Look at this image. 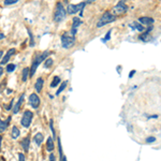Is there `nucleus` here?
Returning <instances> with one entry per match:
<instances>
[{
    "label": "nucleus",
    "mask_w": 161,
    "mask_h": 161,
    "mask_svg": "<svg viewBox=\"0 0 161 161\" xmlns=\"http://www.w3.org/2000/svg\"><path fill=\"white\" fill-rule=\"evenodd\" d=\"M48 56H50V52H48V51H45V52H43L42 54H39V55H37L34 57V60L33 62H32V66H31L30 68V73H29V76H30V78H32L34 75L39 65H40L43 60H45L46 57H48Z\"/></svg>",
    "instance_id": "f257e3e1"
},
{
    "label": "nucleus",
    "mask_w": 161,
    "mask_h": 161,
    "mask_svg": "<svg viewBox=\"0 0 161 161\" xmlns=\"http://www.w3.org/2000/svg\"><path fill=\"white\" fill-rule=\"evenodd\" d=\"M60 40H61V45L63 48L66 50H69V48H71L75 43V36L74 34H72L70 31L69 32H63L61 34V38H60Z\"/></svg>",
    "instance_id": "f03ea898"
},
{
    "label": "nucleus",
    "mask_w": 161,
    "mask_h": 161,
    "mask_svg": "<svg viewBox=\"0 0 161 161\" xmlns=\"http://www.w3.org/2000/svg\"><path fill=\"white\" fill-rule=\"evenodd\" d=\"M67 16V11L65 10L62 3L58 2L56 4L55 11H54V22L55 23H61Z\"/></svg>",
    "instance_id": "7ed1b4c3"
},
{
    "label": "nucleus",
    "mask_w": 161,
    "mask_h": 161,
    "mask_svg": "<svg viewBox=\"0 0 161 161\" xmlns=\"http://www.w3.org/2000/svg\"><path fill=\"white\" fill-rule=\"evenodd\" d=\"M115 19H116V15H114V14H112V13H110V12H105L101 17H100L99 21H98L97 27L98 28L103 27V26L108 25L110 23H113Z\"/></svg>",
    "instance_id": "20e7f679"
},
{
    "label": "nucleus",
    "mask_w": 161,
    "mask_h": 161,
    "mask_svg": "<svg viewBox=\"0 0 161 161\" xmlns=\"http://www.w3.org/2000/svg\"><path fill=\"white\" fill-rule=\"evenodd\" d=\"M85 6H86V2H80L78 4H69L67 6V13L73 15V14H76V13L80 12V15L82 16L83 15V10Z\"/></svg>",
    "instance_id": "39448f33"
},
{
    "label": "nucleus",
    "mask_w": 161,
    "mask_h": 161,
    "mask_svg": "<svg viewBox=\"0 0 161 161\" xmlns=\"http://www.w3.org/2000/svg\"><path fill=\"white\" fill-rule=\"evenodd\" d=\"M125 1L126 0H120L119 2L116 4V6L112 9V12H113V14L114 15H120V14H124V13H126L128 11V6H126V3H125Z\"/></svg>",
    "instance_id": "423d86ee"
},
{
    "label": "nucleus",
    "mask_w": 161,
    "mask_h": 161,
    "mask_svg": "<svg viewBox=\"0 0 161 161\" xmlns=\"http://www.w3.org/2000/svg\"><path fill=\"white\" fill-rule=\"evenodd\" d=\"M32 117H33V114H32V112L31 111H26L24 113L22 117V120H21V124L24 128H28L30 126L31 121H32Z\"/></svg>",
    "instance_id": "0eeeda50"
},
{
    "label": "nucleus",
    "mask_w": 161,
    "mask_h": 161,
    "mask_svg": "<svg viewBox=\"0 0 161 161\" xmlns=\"http://www.w3.org/2000/svg\"><path fill=\"white\" fill-rule=\"evenodd\" d=\"M29 103L31 104V106L33 108H38L39 106H40V98H39V96H38L37 93H31L30 96H29Z\"/></svg>",
    "instance_id": "6e6552de"
},
{
    "label": "nucleus",
    "mask_w": 161,
    "mask_h": 161,
    "mask_svg": "<svg viewBox=\"0 0 161 161\" xmlns=\"http://www.w3.org/2000/svg\"><path fill=\"white\" fill-rule=\"evenodd\" d=\"M72 27H71V30H70V32H71L72 34H76V32H78V27L80 26V24H82V21H80V17H74L73 19V21H72Z\"/></svg>",
    "instance_id": "1a4fd4ad"
},
{
    "label": "nucleus",
    "mask_w": 161,
    "mask_h": 161,
    "mask_svg": "<svg viewBox=\"0 0 161 161\" xmlns=\"http://www.w3.org/2000/svg\"><path fill=\"white\" fill-rule=\"evenodd\" d=\"M15 53H16V50H15V48H10V50L8 51V52H6V55H4V57L2 58V60H1V65H2V66L6 65V62H8L10 60V58H11V57H12V56L14 55Z\"/></svg>",
    "instance_id": "9d476101"
},
{
    "label": "nucleus",
    "mask_w": 161,
    "mask_h": 161,
    "mask_svg": "<svg viewBox=\"0 0 161 161\" xmlns=\"http://www.w3.org/2000/svg\"><path fill=\"white\" fill-rule=\"evenodd\" d=\"M24 99H25V95L22 93L21 97H19V99L17 100V102L15 103V105L13 106V113H14V114H16V113L21 110V106H22L23 102H24Z\"/></svg>",
    "instance_id": "9b49d317"
},
{
    "label": "nucleus",
    "mask_w": 161,
    "mask_h": 161,
    "mask_svg": "<svg viewBox=\"0 0 161 161\" xmlns=\"http://www.w3.org/2000/svg\"><path fill=\"white\" fill-rule=\"evenodd\" d=\"M10 121H11V116H9V117L6 118V120L0 119V133H2V132H4L6 130V128L9 127Z\"/></svg>",
    "instance_id": "f8f14e48"
},
{
    "label": "nucleus",
    "mask_w": 161,
    "mask_h": 161,
    "mask_svg": "<svg viewBox=\"0 0 161 161\" xmlns=\"http://www.w3.org/2000/svg\"><path fill=\"white\" fill-rule=\"evenodd\" d=\"M139 22L141 23L142 25L152 26V24L155 23V21H154V19H152V17H140Z\"/></svg>",
    "instance_id": "ddd939ff"
},
{
    "label": "nucleus",
    "mask_w": 161,
    "mask_h": 161,
    "mask_svg": "<svg viewBox=\"0 0 161 161\" xmlns=\"http://www.w3.org/2000/svg\"><path fill=\"white\" fill-rule=\"evenodd\" d=\"M43 85H44V80L42 78H38L36 80V84H34V88L37 90V93H41V90L43 89Z\"/></svg>",
    "instance_id": "4468645a"
},
{
    "label": "nucleus",
    "mask_w": 161,
    "mask_h": 161,
    "mask_svg": "<svg viewBox=\"0 0 161 161\" xmlns=\"http://www.w3.org/2000/svg\"><path fill=\"white\" fill-rule=\"evenodd\" d=\"M129 27L131 29H134V30H137V31H144V27L141 23H137V22H132L129 24Z\"/></svg>",
    "instance_id": "2eb2a0df"
},
{
    "label": "nucleus",
    "mask_w": 161,
    "mask_h": 161,
    "mask_svg": "<svg viewBox=\"0 0 161 161\" xmlns=\"http://www.w3.org/2000/svg\"><path fill=\"white\" fill-rule=\"evenodd\" d=\"M34 142H36V144H37L38 146H40L42 143H43V140H44V135L42 133H40V132H38L37 134H34Z\"/></svg>",
    "instance_id": "dca6fc26"
},
{
    "label": "nucleus",
    "mask_w": 161,
    "mask_h": 161,
    "mask_svg": "<svg viewBox=\"0 0 161 161\" xmlns=\"http://www.w3.org/2000/svg\"><path fill=\"white\" fill-rule=\"evenodd\" d=\"M55 148V144H54V139L53 137H48L47 139V143H46V149L47 152H52Z\"/></svg>",
    "instance_id": "f3484780"
},
{
    "label": "nucleus",
    "mask_w": 161,
    "mask_h": 161,
    "mask_svg": "<svg viewBox=\"0 0 161 161\" xmlns=\"http://www.w3.org/2000/svg\"><path fill=\"white\" fill-rule=\"evenodd\" d=\"M29 145H30V137H29V135H28V136H26L25 139L22 141L23 149H24L25 152H27L28 149H29Z\"/></svg>",
    "instance_id": "a211bd4d"
},
{
    "label": "nucleus",
    "mask_w": 161,
    "mask_h": 161,
    "mask_svg": "<svg viewBox=\"0 0 161 161\" xmlns=\"http://www.w3.org/2000/svg\"><path fill=\"white\" fill-rule=\"evenodd\" d=\"M139 38H140V40H142L143 42H149V41L152 39V36L149 34V32H143V33L140 34Z\"/></svg>",
    "instance_id": "6ab92c4d"
},
{
    "label": "nucleus",
    "mask_w": 161,
    "mask_h": 161,
    "mask_svg": "<svg viewBox=\"0 0 161 161\" xmlns=\"http://www.w3.org/2000/svg\"><path fill=\"white\" fill-rule=\"evenodd\" d=\"M19 134H21V132H19V129L16 126H13L12 128V131H11V136H12V139H17L19 136Z\"/></svg>",
    "instance_id": "aec40b11"
},
{
    "label": "nucleus",
    "mask_w": 161,
    "mask_h": 161,
    "mask_svg": "<svg viewBox=\"0 0 161 161\" xmlns=\"http://www.w3.org/2000/svg\"><path fill=\"white\" fill-rule=\"evenodd\" d=\"M29 73H30V70L28 68L23 69V72H22V80L23 82H26L27 78H29Z\"/></svg>",
    "instance_id": "412c9836"
},
{
    "label": "nucleus",
    "mask_w": 161,
    "mask_h": 161,
    "mask_svg": "<svg viewBox=\"0 0 161 161\" xmlns=\"http://www.w3.org/2000/svg\"><path fill=\"white\" fill-rule=\"evenodd\" d=\"M60 82H61V80H60V78H59V76H54L53 80H52V83H51V87H52V88H54V87H56L57 85H59V84H60Z\"/></svg>",
    "instance_id": "4be33fe9"
},
{
    "label": "nucleus",
    "mask_w": 161,
    "mask_h": 161,
    "mask_svg": "<svg viewBox=\"0 0 161 161\" xmlns=\"http://www.w3.org/2000/svg\"><path fill=\"white\" fill-rule=\"evenodd\" d=\"M54 61H53V59L52 58H48V59H45V62H44V67L46 69H50L52 66H53Z\"/></svg>",
    "instance_id": "5701e85b"
},
{
    "label": "nucleus",
    "mask_w": 161,
    "mask_h": 161,
    "mask_svg": "<svg viewBox=\"0 0 161 161\" xmlns=\"http://www.w3.org/2000/svg\"><path fill=\"white\" fill-rule=\"evenodd\" d=\"M28 31V34H29V39H30V45L31 47H33L34 46V38H33V34H32V32H31L30 29H27Z\"/></svg>",
    "instance_id": "b1692460"
},
{
    "label": "nucleus",
    "mask_w": 161,
    "mask_h": 161,
    "mask_svg": "<svg viewBox=\"0 0 161 161\" xmlns=\"http://www.w3.org/2000/svg\"><path fill=\"white\" fill-rule=\"evenodd\" d=\"M67 83H68V82H63V83H61L60 87H59L58 90H57V93H56V95H57V96H58V95H60V93L63 91V89H65L66 87H67Z\"/></svg>",
    "instance_id": "393cba45"
},
{
    "label": "nucleus",
    "mask_w": 161,
    "mask_h": 161,
    "mask_svg": "<svg viewBox=\"0 0 161 161\" xmlns=\"http://www.w3.org/2000/svg\"><path fill=\"white\" fill-rule=\"evenodd\" d=\"M111 32H112V30H108V32H106V34H105V37L104 38H102V42L103 43H105V42H108L110 39H111Z\"/></svg>",
    "instance_id": "a878e982"
},
{
    "label": "nucleus",
    "mask_w": 161,
    "mask_h": 161,
    "mask_svg": "<svg viewBox=\"0 0 161 161\" xmlns=\"http://www.w3.org/2000/svg\"><path fill=\"white\" fill-rule=\"evenodd\" d=\"M15 68H16V66L14 65V63H9V65L6 66V71L9 72H13L14 70H15Z\"/></svg>",
    "instance_id": "bb28decb"
},
{
    "label": "nucleus",
    "mask_w": 161,
    "mask_h": 161,
    "mask_svg": "<svg viewBox=\"0 0 161 161\" xmlns=\"http://www.w3.org/2000/svg\"><path fill=\"white\" fill-rule=\"evenodd\" d=\"M19 0H4V6H12L14 3H17Z\"/></svg>",
    "instance_id": "cd10ccee"
},
{
    "label": "nucleus",
    "mask_w": 161,
    "mask_h": 161,
    "mask_svg": "<svg viewBox=\"0 0 161 161\" xmlns=\"http://www.w3.org/2000/svg\"><path fill=\"white\" fill-rule=\"evenodd\" d=\"M50 128H51V130H52L53 137H55V136H56V132H55V129H54V121H53V119H51V121H50Z\"/></svg>",
    "instance_id": "c85d7f7f"
},
{
    "label": "nucleus",
    "mask_w": 161,
    "mask_h": 161,
    "mask_svg": "<svg viewBox=\"0 0 161 161\" xmlns=\"http://www.w3.org/2000/svg\"><path fill=\"white\" fill-rule=\"evenodd\" d=\"M155 141H156V137H154V136H149V137L146 139V143H154Z\"/></svg>",
    "instance_id": "c756f323"
},
{
    "label": "nucleus",
    "mask_w": 161,
    "mask_h": 161,
    "mask_svg": "<svg viewBox=\"0 0 161 161\" xmlns=\"http://www.w3.org/2000/svg\"><path fill=\"white\" fill-rule=\"evenodd\" d=\"M13 103H14V100H12V101H11V103H10V105L6 106V110H8V111H9V110H11V108H12Z\"/></svg>",
    "instance_id": "7c9ffc66"
},
{
    "label": "nucleus",
    "mask_w": 161,
    "mask_h": 161,
    "mask_svg": "<svg viewBox=\"0 0 161 161\" xmlns=\"http://www.w3.org/2000/svg\"><path fill=\"white\" fill-rule=\"evenodd\" d=\"M19 160H25V156L23 155V154H19Z\"/></svg>",
    "instance_id": "2f4dec72"
},
{
    "label": "nucleus",
    "mask_w": 161,
    "mask_h": 161,
    "mask_svg": "<svg viewBox=\"0 0 161 161\" xmlns=\"http://www.w3.org/2000/svg\"><path fill=\"white\" fill-rule=\"evenodd\" d=\"M48 158H50V160H55V156H54L53 152H52V154L50 155V157H48Z\"/></svg>",
    "instance_id": "473e14b6"
},
{
    "label": "nucleus",
    "mask_w": 161,
    "mask_h": 161,
    "mask_svg": "<svg viewBox=\"0 0 161 161\" xmlns=\"http://www.w3.org/2000/svg\"><path fill=\"white\" fill-rule=\"evenodd\" d=\"M134 73H135V70H132V71H131L130 72V74H129V78H132V76H133V75H134Z\"/></svg>",
    "instance_id": "72a5a7b5"
},
{
    "label": "nucleus",
    "mask_w": 161,
    "mask_h": 161,
    "mask_svg": "<svg viewBox=\"0 0 161 161\" xmlns=\"http://www.w3.org/2000/svg\"><path fill=\"white\" fill-rule=\"evenodd\" d=\"M3 74V68L2 67H1V66H0V78H1V75Z\"/></svg>",
    "instance_id": "f704fd0d"
},
{
    "label": "nucleus",
    "mask_w": 161,
    "mask_h": 161,
    "mask_svg": "<svg viewBox=\"0 0 161 161\" xmlns=\"http://www.w3.org/2000/svg\"><path fill=\"white\" fill-rule=\"evenodd\" d=\"M4 37H6V36H4L3 33H0V40H2V39H4Z\"/></svg>",
    "instance_id": "c9c22d12"
},
{
    "label": "nucleus",
    "mask_w": 161,
    "mask_h": 161,
    "mask_svg": "<svg viewBox=\"0 0 161 161\" xmlns=\"http://www.w3.org/2000/svg\"><path fill=\"white\" fill-rule=\"evenodd\" d=\"M93 1H96V0H87V2H86V3H93Z\"/></svg>",
    "instance_id": "e433bc0d"
},
{
    "label": "nucleus",
    "mask_w": 161,
    "mask_h": 161,
    "mask_svg": "<svg viewBox=\"0 0 161 161\" xmlns=\"http://www.w3.org/2000/svg\"><path fill=\"white\" fill-rule=\"evenodd\" d=\"M1 142H2V136L0 135V149H1Z\"/></svg>",
    "instance_id": "4c0bfd02"
},
{
    "label": "nucleus",
    "mask_w": 161,
    "mask_h": 161,
    "mask_svg": "<svg viewBox=\"0 0 161 161\" xmlns=\"http://www.w3.org/2000/svg\"><path fill=\"white\" fill-rule=\"evenodd\" d=\"M2 56H3V52H2V51H0V58H1Z\"/></svg>",
    "instance_id": "58836bf2"
}]
</instances>
